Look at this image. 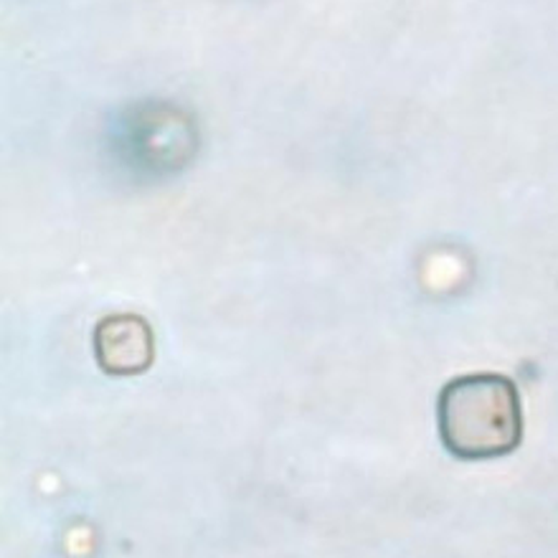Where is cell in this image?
<instances>
[{
    "mask_svg": "<svg viewBox=\"0 0 558 558\" xmlns=\"http://www.w3.org/2000/svg\"><path fill=\"white\" fill-rule=\"evenodd\" d=\"M437 424L447 452L457 460H498L521 445V397L508 376H460L439 393Z\"/></svg>",
    "mask_w": 558,
    "mask_h": 558,
    "instance_id": "1",
    "label": "cell"
},
{
    "mask_svg": "<svg viewBox=\"0 0 558 558\" xmlns=\"http://www.w3.org/2000/svg\"><path fill=\"white\" fill-rule=\"evenodd\" d=\"M95 359L110 376H137L155 359L153 330L140 315H112L95 328Z\"/></svg>",
    "mask_w": 558,
    "mask_h": 558,
    "instance_id": "2",
    "label": "cell"
}]
</instances>
